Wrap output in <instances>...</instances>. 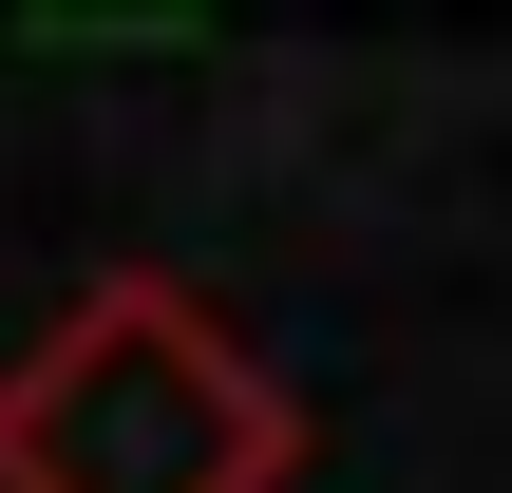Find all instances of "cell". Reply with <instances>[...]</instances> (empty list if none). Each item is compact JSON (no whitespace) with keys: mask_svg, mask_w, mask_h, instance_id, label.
<instances>
[{"mask_svg":"<svg viewBox=\"0 0 512 493\" xmlns=\"http://www.w3.org/2000/svg\"><path fill=\"white\" fill-rule=\"evenodd\" d=\"M285 475H304V399L171 266L76 285L0 361V493H285Z\"/></svg>","mask_w":512,"mask_h":493,"instance_id":"obj_1","label":"cell"}]
</instances>
